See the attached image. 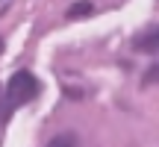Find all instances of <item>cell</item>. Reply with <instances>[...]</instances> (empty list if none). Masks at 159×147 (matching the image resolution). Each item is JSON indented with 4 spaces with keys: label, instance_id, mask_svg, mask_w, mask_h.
<instances>
[{
    "label": "cell",
    "instance_id": "5",
    "mask_svg": "<svg viewBox=\"0 0 159 147\" xmlns=\"http://www.w3.org/2000/svg\"><path fill=\"white\" fill-rule=\"evenodd\" d=\"M153 82H159V62L144 71V85H153Z\"/></svg>",
    "mask_w": 159,
    "mask_h": 147
},
{
    "label": "cell",
    "instance_id": "1",
    "mask_svg": "<svg viewBox=\"0 0 159 147\" xmlns=\"http://www.w3.org/2000/svg\"><path fill=\"white\" fill-rule=\"evenodd\" d=\"M6 94H9V103L18 106V103H30L35 94H39V79L30 71H18L12 74L9 85H6Z\"/></svg>",
    "mask_w": 159,
    "mask_h": 147
},
{
    "label": "cell",
    "instance_id": "2",
    "mask_svg": "<svg viewBox=\"0 0 159 147\" xmlns=\"http://www.w3.org/2000/svg\"><path fill=\"white\" fill-rule=\"evenodd\" d=\"M136 50L139 53H148V56H159V27L144 29L142 35L136 38Z\"/></svg>",
    "mask_w": 159,
    "mask_h": 147
},
{
    "label": "cell",
    "instance_id": "4",
    "mask_svg": "<svg viewBox=\"0 0 159 147\" xmlns=\"http://www.w3.org/2000/svg\"><path fill=\"white\" fill-rule=\"evenodd\" d=\"M47 147H77V138L74 136H56L47 141Z\"/></svg>",
    "mask_w": 159,
    "mask_h": 147
},
{
    "label": "cell",
    "instance_id": "3",
    "mask_svg": "<svg viewBox=\"0 0 159 147\" xmlns=\"http://www.w3.org/2000/svg\"><path fill=\"white\" fill-rule=\"evenodd\" d=\"M91 12H94L91 0H77V3H71V6H68V21H80V18H89Z\"/></svg>",
    "mask_w": 159,
    "mask_h": 147
}]
</instances>
